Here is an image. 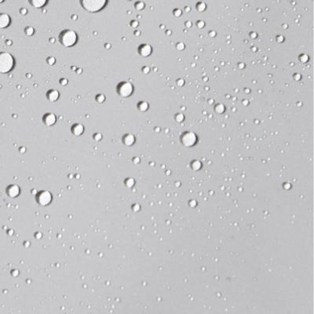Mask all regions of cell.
I'll use <instances>...</instances> for the list:
<instances>
[{
    "instance_id": "cell-9",
    "label": "cell",
    "mask_w": 314,
    "mask_h": 314,
    "mask_svg": "<svg viewBox=\"0 0 314 314\" xmlns=\"http://www.w3.org/2000/svg\"><path fill=\"white\" fill-rule=\"evenodd\" d=\"M152 52V48L149 45H144L140 48V54L143 57H148Z\"/></svg>"
},
{
    "instance_id": "cell-11",
    "label": "cell",
    "mask_w": 314,
    "mask_h": 314,
    "mask_svg": "<svg viewBox=\"0 0 314 314\" xmlns=\"http://www.w3.org/2000/svg\"><path fill=\"white\" fill-rule=\"evenodd\" d=\"M24 32H25V34H26L27 36H31L34 34V32H35V30H34V29L32 28V27H27L26 29H25Z\"/></svg>"
},
{
    "instance_id": "cell-4",
    "label": "cell",
    "mask_w": 314,
    "mask_h": 314,
    "mask_svg": "<svg viewBox=\"0 0 314 314\" xmlns=\"http://www.w3.org/2000/svg\"><path fill=\"white\" fill-rule=\"evenodd\" d=\"M134 91V87L129 82H124V83H120L118 86L117 88V92L121 97H128L132 94Z\"/></svg>"
},
{
    "instance_id": "cell-18",
    "label": "cell",
    "mask_w": 314,
    "mask_h": 314,
    "mask_svg": "<svg viewBox=\"0 0 314 314\" xmlns=\"http://www.w3.org/2000/svg\"><path fill=\"white\" fill-rule=\"evenodd\" d=\"M21 14L25 15L27 13H28V10H27L26 8H22L21 10Z\"/></svg>"
},
{
    "instance_id": "cell-17",
    "label": "cell",
    "mask_w": 314,
    "mask_h": 314,
    "mask_svg": "<svg viewBox=\"0 0 314 314\" xmlns=\"http://www.w3.org/2000/svg\"><path fill=\"white\" fill-rule=\"evenodd\" d=\"M143 6H144V5H143V3H137V5H136V7H137V9H138V10H141V9H142V8H143Z\"/></svg>"
},
{
    "instance_id": "cell-14",
    "label": "cell",
    "mask_w": 314,
    "mask_h": 314,
    "mask_svg": "<svg viewBox=\"0 0 314 314\" xmlns=\"http://www.w3.org/2000/svg\"><path fill=\"white\" fill-rule=\"evenodd\" d=\"M96 101H97L98 103H103V102L105 101V96L103 94H99V95H97V97H96Z\"/></svg>"
},
{
    "instance_id": "cell-2",
    "label": "cell",
    "mask_w": 314,
    "mask_h": 314,
    "mask_svg": "<svg viewBox=\"0 0 314 314\" xmlns=\"http://www.w3.org/2000/svg\"><path fill=\"white\" fill-rule=\"evenodd\" d=\"M108 0H80L81 6L90 13H96L105 6Z\"/></svg>"
},
{
    "instance_id": "cell-12",
    "label": "cell",
    "mask_w": 314,
    "mask_h": 314,
    "mask_svg": "<svg viewBox=\"0 0 314 314\" xmlns=\"http://www.w3.org/2000/svg\"><path fill=\"white\" fill-rule=\"evenodd\" d=\"M148 107H149V105H148L146 102H142V103H140L139 105H138V108H139V109L142 112L146 111L147 109H148Z\"/></svg>"
},
{
    "instance_id": "cell-8",
    "label": "cell",
    "mask_w": 314,
    "mask_h": 314,
    "mask_svg": "<svg viewBox=\"0 0 314 314\" xmlns=\"http://www.w3.org/2000/svg\"><path fill=\"white\" fill-rule=\"evenodd\" d=\"M29 1H30L31 5L36 9H40V8L43 7L47 3V0H29Z\"/></svg>"
},
{
    "instance_id": "cell-10",
    "label": "cell",
    "mask_w": 314,
    "mask_h": 314,
    "mask_svg": "<svg viewBox=\"0 0 314 314\" xmlns=\"http://www.w3.org/2000/svg\"><path fill=\"white\" fill-rule=\"evenodd\" d=\"M84 131V127L82 124H76L72 127V133L76 136H79Z\"/></svg>"
},
{
    "instance_id": "cell-16",
    "label": "cell",
    "mask_w": 314,
    "mask_h": 314,
    "mask_svg": "<svg viewBox=\"0 0 314 314\" xmlns=\"http://www.w3.org/2000/svg\"><path fill=\"white\" fill-rule=\"evenodd\" d=\"M60 83H61L62 86H65L67 85V83H68V80L65 79H62V80L60 81Z\"/></svg>"
},
{
    "instance_id": "cell-20",
    "label": "cell",
    "mask_w": 314,
    "mask_h": 314,
    "mask_svg": "<svg viewBox=\"0 0 314 314\" xmlns=\"http://www.w3.org/2000/svg\"><path fill=\"white\" fill-rule=\"evenodd\" d=\"M127 1H129V0H127Z\"/></svg>"
},
{
    "instance_id": "cell-13",
    "label": "cell",
    "mask_w": 314,
    "mask_h": 314,
    "mask_svg": "<svg viewBox=\"0 0 314 314\" xmlns=\"http://www.w3.org/2000/svg\"><path fill=\"white\" fill-rule=\"evenodd\" d=\"M125 143L127 144H131L134 142V137H133L132 135H127V137H125Z\"/></svg>"
},
{
    "instance_id": "cell-5",
    "label": "cell",
    "mask_w": 314,
    "mask_h": 314,
    "mask_svg": "<svg viewBox=\"0 0 314 314\" xmlns=\"http://www.w3.org/2000/svg\"><path fill=\"white\" fill-rule=\"evenodd\" d=\"M11 19L7 14H0V29H6L10 24Z\"/></svg>"
},
{
    "instance_id": "cell-3",
    "label": "cell",
    "mask_w": 314,
    "mask_h": 314,
    "mask_svg": "<svg viewBox=\"0 0 314 314\" xmlns=\"http://www.w3.org/2000/svg\"><path fill=\"white\" fill-rule=\"evenodd\" d=\"M78 40V36L73 30H65L62 33L60 37V41L65 47L73 46Z\"/></svg>"
},
{
    "instance_id": "cell-1",
    "label": "cell",
    "mask_w": 314,
    "mask_h": 314,
    "mask_svg": "<svg viewBox=\"0 0 314 314\" xmlns=\"http://www.w3.org/2000/svg\"><path fill=\"white\" fill-rule=\"evenodd\" d=\"M15 64L14 58L8 52L0 53V73L6 74L12 71Z\"/></svg>"
},
{
    "instance_id": "cell-19",
    "label": "cell",
    "mask_w": 314,
    "mask_h": 314,
    "mask_svg": "<svg viewBox=\"0 0 314 314\" xmlns=\"http://www.w3.org/2000/svg\"><path fill=\"white\" fill-rule=\"evenodd\" d=\"M3 2H4V0H0V3H3Z\"/></svg>"
},
{
    "instance_id": "cell-7",
    "label": "cell",
    "mask_w": 314,
    "mask_h": 314,
    "mask_svg": "<svg viewBox=\"0 0 314 314\" xmlns=\"http://www.w3.org/2000/svg\"><path fill=\"white\" fill-rule=\"evenodd\" d=\"M59 96H60L59 92L56 90H50V91H49L47 94L48 100L51 102H56V101H57L58 98H59Z\"/></svg>"
},
{
    "instance_id": "cell-15",
    "label": "cell",
    "mask_w": 314,
    "mask_h": 314,
    "mask_svg": "<svg viewBox=\"0 0 314 314\" xmlns=\"http://www.w3.org/2000/svg\"><path fill=\"white\" fill-rule=\"evenodd\" d=\"M55 62H56V60H55L54 57H49L47 59V63L50 64V65H53L54 64H55Z\"/></svg>"
},
{
    "instance_id": "cell-6",
    "label": "cell",
    "mask_w": 314,
    "mask_h": 314,
    "mask_svg": "<svg viewBox=\"0 0 314 314\" xmlns=\"http://www.w3.org/2000/svg\"><path fill=\"white\" fill-rule=\"evenodd\" d=\"M56 120H57V117L54 113H48L43 117V122L48 127L54 125Z\"/></svg>"
}]
</instances>
